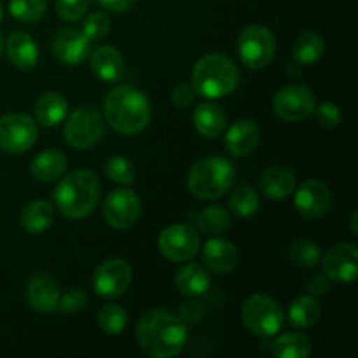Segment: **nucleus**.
Masks as SVG:
<instances>
[{"mask_svg":"<svg viewBox=\"0 0 358 358\" xmlns=\"http://www.w3.org/2000/svg\"><path fill=\"white\" fill-rule=\"evenodd\" d=\"M273 108L282 121L299 122L313 114L315 94L303 84H289L276 93Z\"/></svg>","mask_w":358,"mask_h":358,"instance_id":"9d476101","label":"nucleus"},{"mask_svg":"<svg viewBox=\"0 0 358 358\" xmlns=\"http://www.w3.org/2000/svg\"><path fill=\"white\" fill-rule=\"evenodd\" d=\"M96 2L112 13H122V10H128L135 0H96Z\"/></svg>","mask_w":358,"mask_h":358,"instance_id":"37998d69","label":"nucleus"},{"mask_svg":"<svg viewBox=\"0 0 358 358\" xmlns=\"http://www.w3.org/2000/svg\"><path fill=\"white\" fill-rule=\"evenodd\" d=\"M294 58L301 65H311L318 62L325 52V41L317 31H306L299 35L294 44Z\"/></svg>","mask_w":358,"mask_h":358,"instance_id":"c756f323","label":"nucleus"},{"mask_svg":"<svg viewBox=\"0 0 358 358\" xmlns=\"http://www.w3.org/2000/svg\"><path fill=\"white\" fill-rule=\"evenodd\" d=\"M52 51L65 65H79L90 56L91 41L76 28H63L52 41Z\"/></svg>","mask_w":358,"mask_h":358,"instance_id":"dca6fc26","label":"nucleus"},{"mask_svg":"<svg viewBox=\"0 0 358 358\" xmlns=\"http://www.w3.org/2000/svg\"><path fill=\"white\" fill-rule=\"evenodd\" d=\"M261 191L271 199H285L296 189V177L290 170L283 166H271L262 173Z\"/></svg>","mask_w":358,"mask_h":358,"instance_id":"4be33fe9","label":"nucleus"},{"mask_svg":"<svg viewBox=\"0 0 358 358\" xmlns=\"http://www.w3.org/2000/svg\"><path fill=\"white\" fill-rule=\"evenodd\" d=\"M91 0H56V10L59 17L66 21H77L87 13Z\"/></svg>","mask_w":358,"mask_h":358,"instance_id":"4c0bfd02","label":"nucleus"},{"mask_svg":"<svg viewBox=\"0 0 358 358\" xmlns=\"http://www.w3.org/2000/svg\"><path fill=\"white\" fill-rule=\"evenodd\" d=\"M320 303L313 296H301L289 308V322L296 329L313 327L320 320Z\"/></svg>","mask_w":358,"mask_h":358,"instance_id":"cd10ccee","label":"nucleus"},{"mask_svg":"<svg viewBox=\"0 0 358 358\" xmlns=\"http://www.w3.org/2000/svg\"><path fill=\"white\" fill-rule=\"evenodd\" d=\"M241 318L247 331L259 338H271L282 331L285 315L280 304L266 294H254L245 301Z\"/></svg>","mask_w":358,"mask_h":358,"instance_id":"423d86ee","label":"nucleus"},{"mask_svg":"<svg viewBox=\"0 0 358 358\" xmlns=\"http://www.w3.org/2000/svg\"><path fill=\"white\" fill-rule=\"evenodd\" d=\"M140 198L131 189H115L103 201V219L114 229H128L140 217Z\"/></svg>","mask_w":358,"mask_h":358,"instance_id":"ddd939ff","label":"nucleus"},{"mask_svg":"<svg viewBox=\"0 0 358 358\" xmlns=\"http://www.w3.org/2000/svg\"><path fill=\"white\" fill-rule=\"evenodd\" d=\"M327 278L338 283H352L358 275V250L353 243L332 247L322 259Z\"/></svg>","mask_w":358,"mask_h":358,"instance_id":"4468645a","label":"nucleus"},{"mask_svg":"<svg viewBox=\"0 0 358 358\" xmlns=\"http://www.w3.org/2000/svg\"><path fill=\"white\" fill-rule=\"evenodd\" d=\"M238 52L248 69L261 70L271 63L276 52V38L269 28L250 24L238 38Z\"/></svg>","mask_w":358,"mask_h":358,"instance_id":"0eeeda50","label":"nucleus"},{"mask_svg":"<svg viewBox=\"0 0 358 358\" xmlns=\"http://www.w3.org/2000/svg\"><path fill=\"white\" fill-rule=\"evenodd\" d=\"M271 353L278 358H308L311 355V341L299 332H289L273 343Z\"/></svg>","mask_w":358,"mask_h":358,"instance_id":"c85d7f7f","label":"nucleus"},{"mask_svg":"<svg viewBox=\"0 0 358 358\" xmlns=\"http://www.w3.org/2000/svg\"><path fill=\"white\" fill-rule=\"evenodd\" d=\"M203 261L217 273L233 271L238 264L236 247L224 238H212L203 248Z\"/></svg>","mask_w":358,"mask_h":358,"instance_id":"412c9836","label":"nucleus"},{"mask_svg":"<svg viewBox=\"0 0 358 358\" xmlns=\"http://www.w3.org/2000/svg\"><path fill=\"white\" fill-rule=\"evenodd\" d=\"M108 31H110V17L105 13L90 14L83 28V34L86 35L90 41H100V38H103Z\"/></svg>","mask_w":358,"mask_h":358,"instance_id":"e433bc0d","label":"nucleus"},{"mask_svg":"<svg viewBox=\"0 0 358 358\" xmlns=\"http://www.w3.org/2000/svg\"><path fill=\"white\" fill-rule=\"evenodd\" d=\"M226 112L215 103H199L194 110V126L206 138H217L226 129Z\"/></svg>","mask_w":358,"mask_h":358,"instance_id":"b1692460","label":"nucleus"},{"mask_svg":"<svg viewBox=\"0 0 358 358\" xmlns=\"http://www.w3.org/2000/svg\"><path fill=\"white\" fill-rule=\"evenodd\" d=\"M101 185L90 170H76L66 175L55 189V205L69 219H84L96 208Z\"/></svg>","mask_w":358,"mask_h":358,"instance_id":"7ed1b4c3","label":"nucleus"},{"mask_svg":"<svg viewBox=\"0 0 358 358\" xmlns=\"http://www.w3.org/2000/svg\"><path fill=\"white\" fill-rule=\"evenodd\" d=\"M45 0H10L9 13L23 23H35L45 14Z\"/></svg>","mask_w":358,"mask_h":358,"instance_id":"473e14b6","label":"nucleus"},{"mask_svg":"<svg viewBox=\"0 0 358 358\" xmlns=\"http://www.w3.org/2000/svg\"><path fill=\"white\" fill-rule=\"evenodd\" d=\"M131 283V268L117 257L107 259L96 268L93 275V287L98 296L105 299L121 297Z\"/></svg>","mask_w":358,"mask_h":358,"instance_id":"f8f14e48","label":"nucleus"},{"mask_svg":"<svg viewBox=\"0 0 358 358\" xmlns=\"http://www.w3.org/2000/svg\"><path fill=\"white\" fill-rule=\"evenodd\" d=\"M187 324L180 317L164 310H150L136 325V339L143 352L154 358L178 355L187 343Z\"/></svg>","mask_w":358,"mask_h":358,"instance_id":"f257e3e1","label":"nucleus"},{"mask_svg":"<svg viewBox=\"0 0 358 358\" xmlns=\"http://www.w3.org/2000/svg\"><path fill=\"white\" fill-rule=\"evenodd\" d=\"M229 206L238 217H250L259 208V196L252 187H240L229 198Z\"/></svg>","mask_w":358,"mask_h":358,"instance_id":"72a5a7b5","label":"nucleus"},{"mask_svg":"<svg viewBox=\"0 0 358 358\" xmlns=\"http://www.w3.org/2000/svg\"><path fill=\"white\" fill-rule=\"evenodd\" d=\"M103 117L93 107H80L70 114L65 124V140L73 149H90L103 135Z\"/></svg>","mask_w":358,"mask_h":358,"instance_id":"6e6552de","label":"nucleus"},{"mask_svg":"<svg viewBox=\"0 0 358 358\" xmlns=\"http://www.w3.org/2000/svg\"><path fill=\"white\" fill-rule=\"evenodd\" d=\"M2 20H3V7L2 3H0V23H2Z\"/></svg>","mask_w":358,"mask_h":358,"instance_id":"49530a36","label":"nucleus"},{"mask_svg":"<svg viewBox=\"0 0 358 358\" xmlns=\"http://www.w3.org/2000/svg\"><path fill=\"white\" fill-rule=\"evenodd\" d=\"M69 112V103L59 93H45L35 105V117L45 128L58 126Z\"/></svg>","mask_w":358,"mask_h":358,"instance_id":"393cba45","label":"nucleus"},{"mask_svg":"<svg viewBox=\"0 0 358 358\" xmlns=\"http://www.w3.org/2000/svg\"><path fill=\"white\" fill-rule=\"evenodd\" d=\"M290 259L294 264L301 266V268H313L322 261L320 247L308 240H301L290 250Z\"/></svg>","mask_w":358,"mask_h":358,"instance_id":"c9c22d12","label":"nucleus"},{"mask_svg":"<svg viewBox=\"0 0 358 358\" xmlns=\"http://www.w3.org/2000/svg\"><path fill=\"white\" fill-rule=\"evenodd\" d=\"M175 285H177V289L184 296H203L210 289V275L205 269V266L191 262V264H185L177 273V276H175Z\"/></svg>","mask_w":358,"mask_h":358,"instance_id":"5701e85b","label":"nucleus"},{"mask_svg":"<svg viewBox=\"0 0 358 358\" xmlns=\"http://www.w3.org/2000/svg\"><path fill=\"white\" fill-rule=\"evenodd\" d=\"M98 324L105 334H121L128 324V315L117 304H105L98 313Z\"/></svg>","mask_w":358,"mask_h":358,"instance_id":"2f4dec72","label":"nucleus"},{"mask_svg":"<svg viewBox=\"0 0 358 358\" xmlns=\"http://www.w3.org/2000/svg\"><path fill=\"white\" fill-rule=\"evenodd\" d=\"M297 212L306 219H320L329 212L332 205L331 189L320 180H306L296 191Z\"/></svg>","mask_w":358,"mask_h":358,"instance_id":"2eb2a0df","label":"nucleus"},{"mask_svg":"<svg viewBox=\"0 0 358 358\" xmlns=\"http://www.w3.org/2000/svg\"><path fill=\"white\" fill-rule=\"evenodd\" d=\"M236 180V171L226 157H205L191 168L187 187L196 198L217 199L226 194Z\"/></svg>","mask_w":358,"mask_h":358,"instance_id":"39448f33","label":"nucleus"},{"mask_svg":"<svg viewBox=\"0 0 358 358\" xmlns=\"http://www.w3.org/2000/svg\"><path fill=\"white\" fill-rule=\"evenodd\" d=\"M87 303L86 292L79 289H72L69 292H65L63 296H59L58 301V310L65 311V313H76V311L83 310Z\"/></svg>","mask_w":358,"mask_h":358,"instance_id":"ea45409f","label":"nucleus"},{"mask_svg":"<svg viewBox=\"0 0 358 358\" xmlns=\"http://www.w3.org/2000/svg\"><path fill=\"white\" fill-rule=\"evenodd\" d=\"M124 58L112 45H100L91 52V70L103 83H117L124 76Z\"/></svg>","mask_w":358,"mask_h":358,"instance_id":"a211bd4d","label":"nucleus"},{"mask_svg":"<svg viewBox=\"0 0 358 358\" xmlns=\"http://www.w3.org/2000/svg\"><path fill=\"white\" fill-rule=\"evenodd\" d=\"M261 140L259 126L252 119H240L234 122L226 135V147L233 156H247L257 147Z\"/></svg>","mask_w":358,"mask_h":358,"instance_id":"aec40b11","label":"nucleus"},{"mask_svg":"<svg viewBox=\"0 0 358 358\" xmlns=\"http://www.w3.org/2000/svg\"><path fill=\"white\" fill-rule=\"evenodd\" d=\"M7 58L16 69L30 70L38 62V45L34 37L24 31H14L9 35L7 42L3 44Z\"/></svg>","mask_w":358,"mask_h":358,"instance_id":"6ab92c4d","label":"nucleus"},{"mask_svg":"<svg viewBox=\"0 0 358 358\" xmlns=\"http://www.w3.org/2000/svg\"><path fill=\"white\" fill-rule=\"evenodd\" d=\"M357 220H358V213L355 212V213H353V215H352V231H353V234H358Z\"/></svg>","mask_w":358,"mask_h":358,"instance_id":"c03bdc74","label":"nucleus"},{"mask_svg":"<svg viewBox=\"0 0 358 358\" xmlns=\"http://www.w3.org/2000/svg\"><path fill=\"white\" fill-rule=\"evenodd\" d=\"M66 157L58 150H45L31 163V175L41 182H55L65 173Z\"/></svg>","mask_w":358,"mask_h":358,"instance_id":"bb28decb","label":"nucleus"},{"mask_svg":"<svg viewBox=\"0 0 358 358\" xmlns=\"http://www.w3.org/2000/svg\"><path fill=\"white\" fill-rule=\"evenodd\" d=\"M159 252L171 262L191 261L199 248V234L189 224L166 227L157 240Z\"/></svg>","mask_w":358,"mask_h":358,"instance_id":"9b49d317","label":"nucleus"},{"mask_svg":"<svg viewBox=\"0 0 358 358\" xmlns=\"http://www.w3.org/2000/svg\"><path fill=\"white\" fill-rule=\"evenodd\" d=\"M313 114L317 117V122L324 128H336L341 122V110L336 103H322L313 108Z\"/></svg>","mask_w":358,"mask_h":358,"instance_id":"58836bf2","label":"nucleus"},{"mask_svg":"<svg viewBox=\"0 0 358 358\" xmlns=\"http://www.w3.org/2000/svg\"><path fill=\"white\" fill-rule=\"evenodd\" d=\"M27 297L30 306L38 313H51L59 301V287L49 275H34L27 285Z\"/></svg>","mask_w":358,"mask_h":358,"instance_id":"f3484780","label":"nucleus"},{"mask_svg":"<svg viewBox=\"0 0 358 358\" xmlns=\"http://www.w3.org/2000/svg\"><path fill=\"white\" fill-rule=\"evenodd\" d=\"M3 44H6V42H3V35L0 34V55L3 52Z\"/></svg>","mask_w":358,"mask_h":358,"instance_id":"a18cd8bd","label":"nucleus"},{"mask_svg":"<svg viewBox=\"0 0 358 358\" xmlns=\"http://www.w3.org/2000/svg\"><path fill=\"white\" fill-rule=\"evenodd\" d=\"M52 219H55V210L51 203L44 199L31 201L21 212V226L30 234H38L48 229L52 224Z\"/></svg>","mask_w":358,"mask_h":358,"instance_id":"a878e982","label":"nucleus"},{"mask_svg":"<svg viewBox=\"0 0 358 358\" xmlns=\"http://www.w3.org/2000/svg\"><path fill=\"white\" fill-rule=\"evenodd\" d=\"M203 317H205V308L199 301L192 299L182 304L180 318L185 324H198V322H201Z\"/></svg>","mask_w":358,"mask_h":358,"instance_id":"a19ab883","label":"nucleus"},{"mask_svg":"<svg viewBox=\"0 0 358 358\" xmlns=\"http://www.w3.org/2000/svg\"><path fill=\"white\" fill-rule=\"evenodd\" d=\"M192 84L196 94L203 98H222L233 93L240 83V70L233 59L224 55H206L192 69Z\"/></svg>","mask_w":358,"mask_h":358,"instance_id":"20e7f679","label":"nucleus"},{"mask_svg":"<svg viewBox=\"0 0 358 358\" xmlns=\"http://www.w3.org/2000/svg\"><path fill=\"white\" fill-rule=\"evenodd\" d=\"M37 136V124L28 115L7 114L0 117V149L6 152L20 154L31 149Z\"/></svg>","mask_w":358,"mask_h":358,"instance_id":"1a4fd4ad","label":"nucleus"},{"mask_svg":"<svg viewBox=\"0 0 358 358\" xmlns=\"http://www.w3.org/2000/svg\"><path fill=\"white\" fill-rule=\"evenodd\" d=\"M103 115L121 135H136L149 126L150 103L136 87L117 86L103 98Z\"/></svg>","mask_w":358,"mask_h":358,"instance_id":"f03ea898","label":"nucleus"},{"mask_svg":"<svg viewBox=\"0 0 358 358\" xmlns=\"http://www.w3.org/2000/svg\"><path fill=\"white\" fill-rule=\"evenodd\" d=\"M105 173L112 182L121 185H129L135 182V168L131 161L122 156H114L105 164Z\"/></svg>","mask_w":358,"mask_h":358,"instance_id":"f704fd0d","label":"nucleus"},{"mask_svg":"<svg viewBox=\"0 0 358 358\" xmlns=\"http://www.w3.org/2000/svg\"><path fill=\"white\" fill-rule=\"evenodd\" d=\"M198 226L201 233L220 234L231 226V213L224 206H208L199 213Z\"/></svg>","mask_w":358,"mask_h":358,"instance_id":"7c9ffc66","label":"nucleus"},{"mask_svg":"<svg viewBox=\"0 0 358 358\" xmlns=\"http://www.w3.org/2000/svg\"><path fill=\"white\" fill-rule=\"evenodd\" d=\"M194 98L196 91L191 84H180V86L175 87L173 93H171V101H173V105H177V107L180 108L189 107V105L194 101Z\"/></svg>","mask_w":358,"mask_h":358,"instance_id":"79ce46f5","label":"nucleus"}]
</instances>
